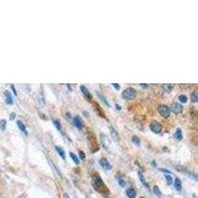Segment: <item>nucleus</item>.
<instances>
[{"mask_svg": "<svg viewBox=\"0 0 198 198\" xmlns=\"http://www.w3.org/2000/svg\"><path fill=\"white\" fill-rule=\"evenodd\" d=\"M170 111H172L175 114H179V113H181L182 112V110H183V107L181 104H179V103H172L171 104V107H170Z\"/></svg>", "mask_w": 198, "mask_h": 198, "instance_id": "39448f33", "label": "nucleus"}, {"mask_svg": "<svg viewBox=\"0 0 198 198\" xmlns=\"http://www.w3.org/2000/svg\"><path fill=\"white\" fill-rule=\"evenodd\" d=\"M132 142L134 143L136 146H138V147H140V145H141V141H140L139 137H137V136H133V138H132Z\"/></svg>", "mask_w": 198, "mask_h": 198, "instance_id": "aec40b11", "label": "nucleus"}, {"mask_svg": "<svg viewBox=\"0 0 198 198\" xmlns=\"http://www.w3.org/2000/svg\"><path fill=\"white\" fill-rule=\"evenodd\" d=\"M126 194L129 198H135L136 197V191L134 188H128L126 190Z\"/></svg>", "mask_w": 198, "mask_h": 198, "instance_id": "2eb2a0df", "label": "nucleus"}, {"mask_svg": "<svg viewBox=\"0 0 198 198\" xmlns=\"http://www.w3.org/2000/svg\"><path fill=\"white\" fill-rule=\"evenodd\" d=\"M56 151L57 152V154H60V157L63 158V160H64V158H66V154H64V151L62 149V148H60V147H57H57H56Z\"/></svg>", "mask_w": 198, "mask_h": 198, "instance_id": "f3484780", "label": "nucleus"}, {"mask_svg": "<svg viewBox=\"0 0 198 198\" xmlns=\"http://www.w3.org/2000/svg\"><path fill=\"white\" fill-rule=\"evenodd\" d=\"M136 96V90L132 87H128L126 88L125 90L122 92V97L124 99H133L135 98Z\"/></svg>", "mask_w": 198, "mask_h": 198, "instance_id": "f03ea898", "label": "nucleus"}, {"mask_svg": "<svg viewBox=\"0 0 198 198\" xmlns=\"http://www.w3.org/2000/svg\"><path fill=\"white\" fill-rule=\"evenodd\" d=\"M158 112L163 117H168L170 114V109L167 105H161L158 107Z\"/></svg>", "mask_w": 198, "mask_h": 198, "instance_id": "20e7f679", "label": "nucleus"}, {"mask_svg": "<svg viewBox=\"0 0 198 198\" xmlns=\"http://www.w3.org/2000/svg\"><path fill=\"white\" fill-rule=\"evenodd\" d=\"M63 198H70V196H68V194H67V193H63Z\"/></svg>", "mask_w": 198, "mask_h": 198, "instance_id": "f704fd0d", "label": "nucleus"}, {"mask_svg": "<svg viewBox=\"0 0 198 198\" xmlns=\"http://www.w3.org/2000/svg\"><path fill=\"white\" fill-rule=\"evenodd\" d=\"M176 170H177L178 171H180V172H183V174H187V175H191V176H193V178L195 179H197V176H196V174H192V172H190V171H188L186 170L185 167H180V165H177L176 167Z\"/></svg>", "mask_w": 198, "mask_h": 198, "instance_id": "6e6552de", "label": "nucleus"}, {"mask_svg": "<svg viewBox=\"0 0 198 198\" xmlns=\"http://www.w3.org/2000/svg\"><path fill=\"white\" fill-rule=\"evenodd\" d=\"M70 158L73 160V161H74V164H79V160H78V157L75 156V154H73V153H70Z\"/></svg>", "mask_w": 198, "mask_h": 198, "instance_id": "6ab92c4d", "label": "nucleus"}, {"mask_svg": "<svg viewBox=\"0 0 198 198\" xmlns=\"http://www.w3.org/2000/svg\"><path fill=\"white\" fill-rule=\"evenodd\" d=\"M80 90H81V92H82V94L85 96V98H87L89 101H90V100L92 99V95L90 94V92L88 91V89L86 88L84 85H81V86H80Z\"/></svg>", "mask_w": 198, "mask_h": 198, "instance_id": "1a4fd4ad", "label": "nucleus"}, {"mask_svg": "<svg viewBox=\"0 0 198 198\" xmlns=\"http://www.w3.org/2000/svg\"><path fill=\"white\" fill-rule=\"evenodd\" d=\"M150 129L154 133H156V134H160V133L161 132V130H163V126H161V124L160 123V122L153 121L150 125Z\"/></svg>", "mask_w": 198, "mask_h": 198, "instance_id": "7ed1b4c3", "label": "nucleus"}, {"mask_svg": "<svg viewBox=\"0 0 198 198\" xmlns=\"http://www.w3.org/2000/svg\"><path fill=\"white\" fill-rule=\"evenodd\" d=\"M165 179H167V182L168 185H171V184H172V177H171L170 174L165 175Z\"/></svg>", "mask_w": 198, "mask_h": 198, "instance_id": "cd10ccee", "label": "nucleus"}, {"mask_svg": "<svg viewBox=\"0 0 198 198\" xmlns=\"http://www.w3.org/2000/svg\"><path fill=\"white\" fill-rule=\"evenodd\" d=\"M100 165L104 168V170H111L112 168V167H111V164H110V163L108 161L105 157H103V158H101L100 160Z\"/></svg>", "mask_w": 198, "mask_h": 198, "instance_id": "0eeeda50", "label": "nucleus"}, {"mask_svg": "<svg viewBox=\"0 0 198 198\" xmlns=\"http://www.w3.org/2000/svg\"><path fill=\"white\" fill-rule=\"evenodd\" d=\"M73 124L76 128L78 129H82L83 128V120L81 119V117L79 116H75L73 118Z\"/></svg>", "mask_w": 198, "mask_h": 198, "instance_id": "423d86ee", "label": "nucleus"}, {"mask_svg": "<svg viewBox=\"0 0 198 198\" xmlns=\"http://www.w3.org/2000/svg\"><path fill=\"white\" fill-rule=\"evenodd\" d=\"M15 116H16V114L12 113L11 115H10V120H14V119H15Z\"/></svg>", "mask_w": 198, "mask_h": 198, "instance_id": "7c9ffc66", "label": "nucleus"}, {"mask_svg": "<svg viewBox=\"0 0 198 198\" xmlns=\"http://www.w3.org/2000/svg\"><path fill=\"white\" fill-rule=\"evenodd\" d=\"M191 100H192V102H197L198 101V92H197V90H194L191 93Z\"/></svg>", "mask_w": 198, "mask_h": 198, "instance_id": "a211bd4d", "label": "nucleus"}, {"mask_svg": "<svg viewBox=\"0 0 198 198\" xmlns=\"http://www.w3.org/2000/svg\"><path fill=\"white\" fill-rule=\"evenodd\" d=\"M4 95H5V98H6V103L9 104V105H12L14 101H13V97L11 95V93H10L8 90H6L4 92Z\"/></svg>", "mask_w": 198, "mask_h": 198, "instance_id": "9d476101", "label": "nucleus"}, {"mask_svg": "<svg viewBox=\"0 0 198 198\" xmlns=\"http://www.w3.org/2000/svg\"><path fill=\"white\" fill-rule=\"evenodd\" d=\"M92 183H93V187H94L97 191L101 192L102 194H104L105 192L108 193V190L106 189L105 184H104V182L102 181L101 177H100L98 174H94V175H93Z\"/></svg>", "mask_w": 198, "mask_h": 198, "instance_id": "f257e3e1", "label": "nucleus"}, {"mask_svg": "<svg viewBox=\"0 0 198 198\" xmlns=\"http://www.w3.org/2000/svg\"><path fill=\"white\" fill-rule=\"evenodd\" d=\"M0 129H1L2 131H5V129H6V120H1L0 121Z\"/></svg>", "mask_w": 198, "mask_h": 198, "instance_id": "a878e982", "label": "nucleus"}, {"mask_svg": "<svg viewBox=\"0 0 198 198\" xmlns=\"http://www.w3.org/2000/svg\"><path fill=\"white\" fill-rule=\"evenodd\" d=\"M79 154H80V157L82 158V160H83V158L85 157V154H84L83 152H82V151H80V152H79Z\"/></svg>", "mask_w": 198, "mask_h": 198, "instance_id": "c756f323", "label": "nucleus"}, {"mask_svg": "<svg viewBox=\"0 0 198 198\" xmlns=\"http://www.w3.org/2000/svg\"><path fill=\"white\" fill-rule=\"evenodd\" d=\"M53 122H54V125L56 126V128L59 131L62 130V126H60V123L59 120H56V119H53Z\"/></svg>", "mask_w": 198, "mask_h": 198, "instance_id": "412c9836", "label": "nucleus"}, {"mask_svg": "<svg viewBox=\"0 0 198 198\" xmlns=\"http://www.w3.org/2000/svg\"><path fill=\"white\" fill-rule=\"evenodd\" d=\"M153 165H154V167H156V165H157L156 164V161H153Z\"/></svg>", "mask_w": 198, "mask_h": 198, "instance_id": "4c0bfd02", "label": "nucleus"}, {"mask_svg": "<svg viewBox=\"0 0 198 198\" xmlns=\"http://www.w3.org/2000/svg\"><path fill=\"white\" fill-rule=\"evenodd\" d=\"M140 198H145V197H140Z\"/></svg>", "mask_w": 198, "mask_h": 198, "instance_id": "58836bf2", "label": "nucleus"}, {"mask_svg": "<svg viewBox=\"0 0 198 198\" xmlns=\"http://www.w3.org/2000/svg\"><path fill=\"white\" fill-rule=\"evenodd\" d=\"M11 88H12V90H13V92H14V94L17 95V91H16V89H15V86H14V85H11Z\"/></svg>", "mask_w": 198, "mask_h": 198, "instance_id": "473e14b6", "label": "nucleus"}, {"mask_svg": "<svg viewBox=\"0 0 198 198\" xmlns=\"http://www.w3.org/2000/svg\"><path fill=\"white\" fill-rule=\"evenodd\" d=\"M116 109H117V110H121V106L118 105V104H116Z\"/></svg>", "mask_w": 198, "mask_h": 198, "instance_id": "c9c22d12", "label": "nucleus"}, {"mask_svg": "<svg viewBox=\"0 0 198 198\" xmlns=\"http://www.w3.org/2000/svg\"><path fill=\"white\" fill-rule=\"evenodd\" d=\"M67 88L70 89V90H71V89H73V88H71V86H70V84H67Z\"/></svg>", "mask_w": 198, "mask_h": 198, "instance_id": "e433bc0d", "label": "nucleus"}, {"mask_svg": "<svg viewBox=\"0 0 198 198\" xmlns=\"http://www.w3.org/2000/svg\"><path fill=\"white\" fill-rule=\"evenodd\" d=\"M109 130H110V135H111V138L112 139H114L115 141H119V135H118V133H117V131L115 130V129L113 128V127H110L109 128Z\"/></svg>", "mask_w": 198, "mask_h": 198, "instance_id": "9b49d317", "label": "nucleus"}, {"mask_svg": "<svg viewBox=\"0 0 198 198\" xmlns=\"http://www.w3.org/2000/svg\"><path fill=\"white\" fill-rule=\"evenodd\" d=\"M138 175H139V177H140V180H141V182L142 183H144V184H145L147 187H149V184H148V183L146 182V180H145V177H144V175L141 174V172H139L138 174Z\"/></svg>", "mask_w": 198, "mask_h": 198, "instance_id": "b1692460", "label": "nucleus"}, {"mask_svg": "<svg viewBox=\"0 0 198 198\" xmlns=\"http://www.w3.org/2000/svg\"><path fill=\"white\" fill-rule=\"evenodd\" d=\"M153 190H154V194H156V195H157V196H161V190H160V188H158V187H157V185H154V186Z\"/></svg>", "mask_w": 198, "mask_h": 198, "instance_id": "393cba45", "label": "nucleus"}, {"mask_svg": "<svg viewBox=\"0 0 198 198\" xmlns=\"http://www.w3.org/2000/svg\"><path fill=\"white\" fill-rule=\"evenodd\" d=\"M140 86L143 88H147L148 87V84H143V83H140Z\"/></svg>", "mask_w": 198, "mask_h": 198, "instance_id": "72a5a7b5", "label": "nucleus"}, {"mask_svg": "<svg viewBox=\"0 0 198 198\" xmlns=\"http://www.w3.org/2000/svg\"><path fill=\"white\" fill-rule=\"evenodd\" d=\"M174 188L177 190V191H180L181 188H182V184H181V181L180 179L176 177L175 180H174Z\"/></svg>", "mask_w": 198, "mask_h": 198, "instance_id": "4468645a", "label": "nucleus"}, {"mask_svg": "<svg viewBox=\"0 0 198 198\" xmlns=\"http://www.w3.org/2000/svg\"><path fill=\"white\" fill-rule=\"evenodd\" d=\"M17 125H18V127H19V129L21 130V132H23L25 135H27V131H26V127H25V125L24 123L21 120H18L17 121Z\"/></svg>", "mask_w": 198, "mask_h": 198, "instance_id": "dca6fc26", "label": "nucleus"}, {"mask_svg": "<svg viewBox=\"0 0 198 198\" xmlns=\"http://www.w3.org/2000/svg\"><path fill=\"white\" fill-rule=\"evenodd\" d=\"M117 181H118V183L120 184L121 186H125L126 185V181H125V179L123 178V177H118L117 178Z\"/></svg>", "mask_w": 198, "mask_h": 198, "instance_id": "bb28decb", "label": "nucleus"}, {"mask_svg": "<svg viewBox=\"0 0 198 198\" xmlns=\"http://www.w3.org/2000/svg\"><path fill=\"white\" fill-rule=\"evenodd\" d=\"M178 100L180 101L181 103H186L187 102V96L184 94H181L178 96Z\"/></svg>", "mask_w": 198, "mask_h": 198, "instance_id": "5701e85b", "label": "nucleus"}, {"mask_svg": "<svg viewBox=\"0 0 198 198\" xmlns=\"http://www.w3.org/2000/svg\"><path fill=\"white\" fill-rule=\"evenodd\" d=\"M174 85L171 84V83H164V84H163V88H164V90L165 92H171L172 89H174Z\"/></svg>", "mask_w": 198, "mask_h": 198, "instance_id": "ddd939ff", "label": "nucleus"}, {"mask_svg": "<svg viewBox=\"0 0 198 198\" xmlns=\"http://www.w3.org/2000/svg\"><path fill=\"white\" fill-rule=\"evenodd\" d=\"M174 137L176 140H177V141H181V140H182V131H181V129H179V128L176 129Z\"/></svg>", "mask_w": 198, "mask_h": 198, "instance_id": "f8f14e48", "label": "nucleus"}, {"mask_svg": "<svg viewBox=\"0 0 198 198\" xmlns=\"http://www.w3.org/2000/svg\"><path fill=\"white\" fill-rule=\"evenodd\" d=\"M97 94H98V96L100 97V99H101L102 101H103L104 103H105L107 106H109V102L107 101V99H106V97H105V96H104V95H102V94H101V93H100V92H97Z\"/></svg>", "mask_w": 198, "mask_h": 198, "instance_id": "4be33fe9", "label": "nucleus"}, {"mask_svg": "<svg viewBox=\"0 0 198 198\" xmlns=\"http://www.w3.org/2000/svg\"><path fill=\"white\" fill-rule=\"evenodd\" d=\"M112 85L114 86L115 88L117 89V90H119V89H120V85H119V84H117V83H112Z\"/></svg>", "mask_w": 198, "mask_h": 198, "instance_id": "c85d7f7f", "label": "nucleus"}, {"mask_svg": "<svg viewBox=\"0 0 198 198\" xmlns=\"http://www.w3.org/2000/svg\"><path fill=\"white\" fill-rule=\"evenodd\" d=\"M160 171H163V172H167V174H170V170H164V168H160V170H158Z\"/></svg>", "mask_w": 198, "mask_h": 198, "instance_id": "2f4dec72", "label": "nucleus"}]
</instances>
